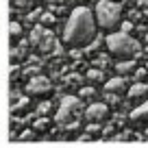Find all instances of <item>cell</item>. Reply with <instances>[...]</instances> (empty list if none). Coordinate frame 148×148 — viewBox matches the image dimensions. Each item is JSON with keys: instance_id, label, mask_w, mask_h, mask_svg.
Returning a JSON list of instances; mask_svg holds the SVG:
<instances>
[{"instance_id": "obj_1", "label": "cell", "mask_w": 148, "mask_h": 148, "mask_svg": "<svg viewBox=\"0 0 148 148\" xmlns=\"http://www.w3.org/2000/svg\"><path fill=\"white\" fill-rule=\"evenodd\" d=\"M96 18H94V9L89 7H76L70 13L68 22L63 28V42L70 48H83L96 37Z\"/></svg>"}, {"instance_id": "obj_2", "label": "cell", "mask_w": 148, "mask_h": 148, "mask_svg": "<svg viewBox=\"0 0 148 148\" xmlns=\"http://www.w3.org/2000/svg\"><path fill=\"white\" fill-rule=\"evenodd\" d=\"M105 46H107V50L113 57H118V59H131V57H135L139 52V44L124 31L109 33L107 39H105Z\"/></svg>"}, {"instance_id": "obj_3", "label": "cell", "mask_w": 148, "mask_h": 148, "mask_svg": "<svg viewBox=\"0 0 148 148\" xmlns=\"http://www.w3.org/2000/svg\"><path fill=\"white\" fill-rule=\"evenodd\" d=\"M94 18H96V24L100 28L113 33L122 20V7L113 0H98L94 7Z\"/></svg>"}, {"instance_id": "obj_4", "label": "cell", "mask_w": 148, "mask_h": 148, "mask_svg": "<svg viewBox=\"0 0 148 148\" xmlns=\"http://www.w3.org/2000/svg\"><path fill=\"white\" fill-rule=\"evenodd\" d=\"M81 107V100L76 96H65L63 100L59 102V109L55 113V122L57 124H63V122H70L74 116V111Z\"/></svg>"}, {"instance_id": "obj_5", "label": "cell", "mask_w": 148, "mask_h": 148, "mask_svg": "<svg viewBox=\"0 0 148 148\" xmlns=\"http://www.w3.org/2000/svg\"><path fill=\"white\" fill-rule=\"evenodd\" d=\"M50 89H52V85L46 76H33L26 85V92L31 96H44V94H50Z\"/></svg>"}, {"instance_id": "obj_6", "label": "cell", "mask_w": 148, "mask_h": 148, "mask_svg": "<svg viewBox=\"0 0 148 148\" xmlns=\"http://www.w3.org/2000/svg\"><path fill=\"white\" fill-rule=\"evenodd\" d=\"M109 118V107L105 102H92L85 109V120L87 122H102Z\"/></svg>"}, {"instance_id": "obj_7", "label": "cell", "mask_w": 148, "mask_h": 148, "mask_svg": "<svg viewBox=\"0 0 148 148\" xmlns=\"http://www.w3.org/2000/svg\"><path fill=\"white\" fill-rule=\"evenodd\" d=\"M131 122H135V124H148V98L139 107H135L131 111Z\"/></svg>"}, {"instance_id": "obj_8", "label": "cell", "mask_w": 148, "mask_h": 148, "mask_svg": "<svg viewBox=\"0 0 148 148\" xmlns=\"http://www.w3.org/2000/svg\"><path fill=\"white\" fill-rule=\"evenodd\" d=\"M126 89V81L124 76H113V79H109L105 83V92L107 94H122Z\"/></svg>"}, {"instance_id": "obj_9", "label": "cell", "mask_w": 148, "mask_h": 148, "mask_svg": "<svg viewBox=\"0 0 148 148\" xmlns=\"http://www.w3.org/2000/svg\"><path fill=\"white\" fill-rule=\"evenodd\" d=\"M116 72H118V76H126V74H131V72H137V61H135V59L118 61Z\"/></svg>"}, {"instance_id": "obj_10", "label": "cell", "mask_w": 148, "mask_h": 148, "mask_svg": "<svg viewBox=\"0 0 148 148\" xmlns=\"http://www.w3.org/2000/svg\"><path fill=\"white\" fill-rule=\"evenodd\" d=\"M52 46H55V35H52L50 31H44L42 42H39V50H42V52H50Z\"/></svg>"}, {"instance_id": "obj_11", "label": "cell", "mask_w": 148, "mask_h": 148, "mask_svg": "<svg viewBox=\"0 0 148 148\" xmlns=\"http://www.w3.org/2000/svg\"><path fill=\"white\" fill-rule=\"evenodd\" d=\"M148 94V85L146 83H135L133 87L129 89V98H144Z\"/></svg>"}, {"instance_id": "obj_12", "label": "cell", "mask_w": 148, "mask_h": 148, "mask_svg": "<svg viewBox=\"0 0 148 148\" xmlns=\"http://www.w3.org/2000/svg\"><path fill=\"white\" fill-rule=\"evenodd\" d=\"M42 35H44V26L33 28V33H31V44H33V46H39V42H42Z\"/></svg>"}, {"instance_id": "obj_13", "label": "cell", "mask_w": 148, "mask_h": 148, "mask_svg": "<svg viewBox=\"0 0 148 148\" xmlns=\"http://www.w3.org/2000/svg\"><path fill=\"white\" fill-rule=\"evenodd\" d=\"M35 5V0H15V9H28V7Z\"/></svg>"}, {"instance_id": "obj_14", "label": "cell", "mask_w": 148, "mask_h": 148, "mask_svg": "<svg viewBox=\"0 0 148 148\" xmlns=\"http://www.w3.org/2000/svg\"><path fill=\"white\" fill-rule=\"evenodd\" d=\"M20 33H22V26H20V22H11V37H18Z\"/></svg>"}, {"instance_id": "obj_15", "label": "cell", "mask_w": 148, "mask_h": 148, "mask_svg": "<svg viewBox=\"0 0 148 148\" xmlns=\"http://www.w3.org/2000/svg\"><path fill=\"white\" fill-rule=\"evenodd\" d=\"M100 76H102V72H98V70H89V72H87V79L89 81H98Z\"/></svg>"}, {"instance_id": "obj_16", "label": "cell", "mask_w": 148, "mask_h": 148, "mask_svg": "<svg viewBox=\"0 0 148 148\" xmlns=\"http://www.w3.org/2000/svg\"><path fill=\"white\" fill-rule=\"evenodd\" d=\"M52 22H55V15H50V13L42 15V24H52Z\"/></svg>"}, {"instance_id": "obj_17", "label": "cell", "mask_w": 148, "mask_h": 148, "mask_svg": "<svg viewBox=\"0 0 148 148\" xmlns=\"http://www.w3.org/2000/svg\"><path fill=\"white\" fill-rule=\"evenodd\" d=\"M48 109H50V102H42V105H39V113H46Z\"/></svg>"}, {"instance_id": "obj_18", "label": "cell", "mask_w": 148, "mask_h": 148, "mask_svg": "<svg viewBox=\"0 0 148 148\" xmlns=\"http://www.w3.org/2000/svg\"><path fill=\"white\" fill-rule=\"evenodd\" d=\"M131 26H133V24H131V22H124V26H122V31H124V33H129V31H131Z\"/></svg>"}, {"instance_id": "obj_19", "label": "cell", "mask_w": 148, "mask_h": 148, "mask_svg": "<svg viewBox=\"0 0 148 148\" xmlns=\"http://www.w3.org/2000/svg\"><path fill=\"white\" fill-rule=\"evenodd\" d=\"M81 94H83V96H92V87H87V89H83V92H81Z\"/></svg>"}, {"instance_id": "obj_20", "label": "cell", "mask_w": 148, "mask_h": 148, "mask_svg": "<svg viewBox=\"0 0 148 148\" xmlns=\"http://www.w3.org/2000/svg\"><path fill=\"white\" fill-rule=\"evenodd\" d=\"M52 5H59V2H65V0H50Z\"/></svg>"}, {"instance_id": "obj_21", "label": "cell", "mask_w": 148, "mask_h": 148, "mask_svg": "<svg viewBox=\"0 0 148 148\" xmlns=\"http://www.w3.org/2000/svg\"><path fill=\"white\" fill-rule=\"evenodd\" d=\"M146 42H148V31H146Z\"/></svg>"}]
</instances>
